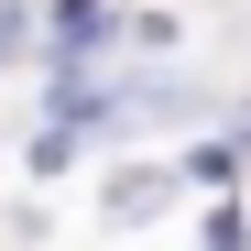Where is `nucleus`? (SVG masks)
<instances>
[{"label": "nucleus", "mask_w": 251, "mask_h": 251, "mask_svg": "<svg viewBox=\"0 0 251 251\" xmlns=\"http://www.w3.org/2000/svg\"><path fill=\"white\" fill-rule=\"evenodd\" d=\"M55 33H66V44H99V33H109V0H55Z\"/></svg>", "instance_id": "1"}, {"label": "nucleus", "mask_w": 251, "mask_h": 251, "mask_svg": "<svg viewBox=\"0 0 251 251\" xmlns=\"http://www.w3.org/2000/svg\"><path fill=\"white\" fill-rule=\"evenodd\" d=\"M11 44H22V22H11V0H0V66H11Z\"/></svg>", "instance_id": "2"}]
</instances>
